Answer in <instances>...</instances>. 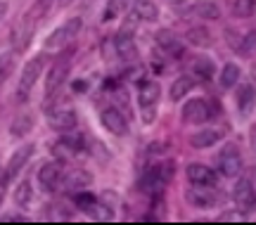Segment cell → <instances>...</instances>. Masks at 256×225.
Masks as SVG:
<instances>
[{
  "label": "cell",
  "mask_w": 256,
  "mask_h": 225,
  "mask_svg": "<svg viewBox=\"0 0 256 225\" xmlns=\"http://www.w3.org/2000/svg\"><path fill=\"white\" fill-rule=\"evenodd\" d=\"M81 26H83L81 17L66 19L62 26L55 28V31L46 38V48H48V50H60V48H64V45H69L72 40H76V36H78Z\"/></svg>",
  "instance_id": "cell-1"
},
{
  "label": "cell",
  "mask_w": 256,
  "mask_h": 225,
  "mask_svg": "<svg viewBox=\"0 0 256 225\" xmlns=\"http://www.w3.org/2000/svg\"><path fill=\"white\" fill-rule=\"evenodd\" d=\"M40 72H43V62L34 57V60H28L24 64V69H22V76H19V86H17V98L22 102H26L28 100V92L34 90V86L38 83L40 78Z\"/></svg>",
  "instance_id": "cell-2"
},
{
  "label": "cell",
  "mask_w": 256,
  "mask_h": 225,
  "mask_svg": "<svg viewBox=\"0 0 256 225\" xmlns=\"http://www.w3.org/2000/svg\"><path fill=\"white\" fill-rule=\"evenodd\" d=\"M216 166L226 178H238L242 173V156H240L238 144H226L220 154L216 156Z\"/></svg>",
  "instance_id": "cell-3"
},
{
  "label": "cell",
  "mask_w": 256,
  "mask_h": 225,
  "mask_svg": "<svg viewBox=\"0 0 256 225\" xmlns=\"http://www.w3.org/2000/svg\"><path fill=\"white\" fill-rule=\"evenodd\" d=\"M34 34H36V17L28 12L26 17L22 19L19 24H14V28H12V48L17 52H24L31 45V40H34Z\"/></svg>",
  "instance_id": "cell-4"
},
{
  "label": "cell",
  "mask_w": 256,
  "mask_h": 225,
  "mask_svg": "<svg viewBox=\"0 0 256 225\" xmlns=\"http://www.w3.org/2000/svg\"><path fill=\"white\" fill-rule=\"evenodd\" d=\"M232 199H235V206L240 214H249L256 206V190L252 185L249 178H240L232 188Z\"/></svg>",
  "instance_id": "cell-5"
},
{
  "label": "cell",
  "mask_w": 256,
  "mask_h": 225,
  "mask_svg": "<svg viewBox=\"0 0 256 225\" xmlns=\"http://www.w3.org/2000/svg\"><path fill=\"white\" fill-rule=\"evenodd\" d=\"M64 173H62V164L60 162H46L40 166V171H38V182H40V188L46 190V192H52V190L62 182Z\"/></svg>",
  "instance_id": "cell-6"
},
{
  "label": "cell",
  "mask_w": 256,
  "mask_h": 225,
  "mask_svg": "<svg viewBox=\"0 0 256 225\" xmlns=\"http://www.w3.org/2000/svg\"><path fill=\"white\" fill-rule=\"evenodd\" d=\"M211 118V107L204 100H190L183 104V121L185 124H204Z\"/></svg>",
  "instance_id": "cell-7"
},
{
  "label": "cell",
  "mask_w": 256,
  "mask_h": 225,
  "mask_svg": "<svg viewBox=\"0 0 256 225\" xmlns=\"http://www.w3.org/2000/svg\"><path fill=\"white\" fill-rule=\"evenodd\" d=\"M100 121H102V126L107 128L110 133H114V135H128L126 116H124L116 107H107V109H104V112L100 114Z\"/></svg>",
  "instance_id": "cell-8"
},
{
  "label": "cell",
  "mask_w": 256,
  "mask_h": 225,
  "mask_svg": "<svg viewBox=\"0 0 256 225\" xmlns=\"http://www.w3.org/2000/svg\"><path fill=\"white\" fill-rule=\"evenodd\" d=\"M188 202L192 206L209 208L218 202V194H216V190H211V185H194V190L188 192Z\"/></svg>",
  "instance_id": "cell-9"
},
{
  "label": "cell",
  "mask_w": 256,
  "mask_h": 225,
  "mask_svg": "<svg viewBox=\"0 0 256 225\" xmlns=\"http://www.w3.org/2000/svg\"><path fill=\"white\" fill-rule=\"evenodd\" d=\"M114 50L121 60H136V43H133V31L130 28H121L116 38H114Z\"/></svg>",
  "instance_id": "cell-10"
},
{
  "label": "cell",
  "mask_w": 256,
  "mask_h": 225,
  "mask_svg": "<svg viewBox=\"0 0 256 225\" xmlns=\"http://www.w3.org/2000/svg\"><path fill=\"white\" fill-rule=\"evenodd\" d=\"M185 176L190 180L192 185H216V173L211 171L209 166H204V164H190L188 168H185Z\"/></svg>",
  "instance_id": "cell-11"
},
{
  "label": "cell",
  "mask_w": 256,
  "mask_h": 225,
  "mask_svg": "<svg viewBox=\"0 0 256 225\" xmlns=\"http://www.w3.org/2000/svg\"><path fill=\"white\" fill-rule=\"evenodd\" d=\"M69 76V60H62L57 62L50 72H48V78H46V95L50 98L55 90H60V86L64 83V78Z\"/></svg>",
  "instance_id": "cell-12"
},
{
  "label": "cell",
  "mask_w": 256,
  "mask_h": 225,
  "mask_svg": "<svg viewBox=\"0 0 256 225\" xmlns=\"http://www.w3.org/2000/svg\"><path fill=\"white\" fill-rule=\"evenodd\" d=\"M34 152H36V147H34V144L28 142V144H22V147H19L17 152H14L12 156H10L8 168H5L10 178H14V176H19V171H22V168L26 166V162L31 159V154H34Z\"/></svg>",
  "instance_id": "cell-13"
},
{
  "label": "cell",
  "mask_w": 256,
  "mask_h": 225,
  "mask_svg": "<svg viewBox=\"0 0 256 225\" xmlns=\"http://www.w3.org/2000/svg\"><path fill=\"white\" fill-rule=\"evenodd\" d=\"M76 121H78V116L74 109H55L48 116V124L55 130H72V128H76Z\"/></svg>",
  "instance_id": "cell-14"
},
{
  "label": "cell",
  "mask_w": 256,
  "mask_h": 225,
  "mask_svg": "<svg viewBox=\"0 0 256 225\" xmlns=\"http://www.w3.org/2000/svg\"><path fill=\"white\" fill-rule=\"evenodd\" d=\"M166 180L164 176H162V171H159V166H152L150 171L142 173V178H140V190L142 192H147V194H159L162 190H164Z\"/></svg>",
  "instance_id": "cell-15"
},
{
  "label": "cell",
  "mask_w": 256,
  "mask_h": 225,
  "mask_svg": "<svg viewBox=\"0 0 256 225\" xmlns=\"http://www.w3.org/2000/svg\"><path fill=\"white\" fill-rule=\"evenodd\" d=\"M62 182H64V190H66V192H78V190L90 188L92 176H90L88 171H83V168H78V171L66 173V176L62 178Z\"/></svg>",
  "instance_id": "cell-16"
},
{
  "label": "cell",
  "mask_w": 256,
  "mask_h": 225,
  "mask_svg": "<svg viewBox=\"0 0 256 225\" xmlns=\"http://www.w3.org/2000/svg\"><path fill=\"white\" fill-rule=\"evenodd\" d=\"M238 109L242 116H249L252 114V109L256 107V88L254 86H249V83H244V86H240L238 88Z\"/></svg>",
  "instance_id": "cell-17"
},
{
  "label": "cell",
  "mask_w": 256,
  "mask_h": 225,
  "mask_svg": "<svg viewBox=\"0 0 256 225\" xmlns=\"http://www.w3.org/2000/svg\"><path fill=\"white\" fill-rule=\"evenodd\" d=\"M220 138H223L220 130H216V128H204V130H197L194 135H190V144L194 150H206V147H214Z\"/></svg>",
  "instance_id": "cell-18"
},
{
  "label": "cell",
  "mask_w": 256,
  "mask_h": 225,
  "mask_svg": "<svg viewBox=\"0 0 256 225\" xmlns=\"http://www.w3.org/2000/svg\"><path fill=\"white\" fill-rule=\"evenodd\" d=\"M162 95V88L156 81H142L140 83V90H138V102L140 107H152L156 104V100Z\"/></svg>",
  "instance_id": "cell-19"
},
{
  "label": "cell",
  "mask_w": 256,
  "mask_h": 225,
  "mask_svg": "<svg viewBox=\"0 0 256 225\" xmlns=\"http://www.w3.org/2000/svg\"><path fill=\"white\" fill-rule=\"evenodd\" d=\"M156 45L166 50V52H174V54H180V40L176 36L171 28H162V31H156Z\"/></svg>",
  "instance_id": "cell-20"
},
{
  "label": "cell",
  "mask_w": 256,
  "mask_h": 225,
  "mask_svg": "<svg viewBox=\"0 0 256 225\" xmlns=\"http://www.w3.org/2000/svg\"><path fill=\"white\" fill-rule=\"evenodd\" d=\"M133 12L142 22H156L159 19V8L152 0H133Z\"/></svg>",
  "instance_id": "cell-21"
},
{
  "label": "cell",
  "mask_w": 256,
  "mask_h": 225,
  "mask_svg": "<svg viewBox=\"0 0 256 225\" xmlns=\"http://www.w3.org/2000/svg\"><path fill=\"white\" fill-rule=\"evenodd\" d=\"M185 40H188L190 45H194V48H209V45L214 43V38H211L209 28H204V26H192V28H188Z\"/></svg>",
  "instance_id": "cell-22"
},
{
  "label": "cell",
  "mask_w": 256,
  "mask_h": 225,
  "mask_svg": "<svg viewBox=\"0 0 256 225\" xmlns=\"http://www.w3.org/2000/svg\"><path fill=\"white\" fill-rule=\"evenodd\" d=\"M192 12L200 19H218L220 17V8L214 2V0H197Z\"/></svg>",
  "instance_id": "cell-23"
},
{
  "label": "cell",
  "mask_w": 256,
  "mask_h": 225,
  "mask_svg": "<svg viewBox=\"0 0 256 225\" xmlns=\"http://www.w3.org/2000/svg\"><path fill=\"white\" fill-rule=\"evenodd\" d=\"M192 88H194V81H192L190 76H180V78H176V81L171 83L168 95H171V100H174V102H180V100H183Z\"/></svg>",
  "instance_id": "cell-24"
},
{
  "label": "cell",
  "mask_w": 256,
  "mask_h": 225,
  "mask_svg": "<svg viewBox=\"0 0 256 225\" xmlns=\"http://www.w3.org/2000/svg\"><path fill=\"white\" fill-rule=\"evenodd\" d=\"M34 116L31 114H19L12 124H10V135H14V138H22V135H28L31 133V128H34Z\"/></svg>",
  "instance_id": "cell-25"
},
{
  "label": "cell",
  "mask_w": 256,
  "mask_h": 225,
  "mask_svg": "<svg viewBox=\"0 0 256 225\" xmlns=\"http://www.w3.org/2000/svg\"><path fill=\"white\" fill-rule=\"evenodd\" d=\"M240 76H242V72H240V66L238 64H226L223 66V72H220V86L223 88H235L240 81Z\"/></svg>",
  "instance_id": "cell-26"
},
{
  "label": "cell",
  "mask_w": 256,
  "mask_h": 225,
  "mask_svg": "<svg viewBox=\"0 0 256 225\" xmlns=\"http://www.w3.org/2000/svg\"><path fill=\"white\" fill-rule=\"evenodd\" d=\"M192 69H194V74H197L200 78H214L216 64H214V60H209V57H197Z\"/></svg>",
  "instance_id": "cell-27"
},
{
  "label": "cell",
  "mask_w": 256,
  "mask_h": 225,
  "mask_svg": "<svg viewBox=\"0 0 256 225\" xmlns=\"http://www.w3.org/2000/svg\"><path fill=\"white\" fill-rule=\"evenodd\" d=\"M31 199H34V192H31V182L28 180H22L14 190V202H17V206L26 208L31 204Z\"/></svg>",
  "instance_id": "cell-28"
},
{
  "label": "cell",
  "mask_w": 256,
  "mask_h": 225,
  "mask_svg": "<svg viewBox=\"0 0 256 225\" xmlns=\"http://www.w3.org/2000/svg\"><path fill=\"white\" fill-rule=\"evenodd\" d=\"M254 10H256L254 0H235V2H232V14H235V17H242V19L252 17Z\"/></svg>",
  "instance_id": "cell-29"
},
{
  "label": "cell",
  "mask_w": 256,
  "mask_h": 225,
  "mask_svg": "<svg viewBox=\"0 0 256 225\" xmlns=\"http://www.w3.org/2000/svg\"><path fill=\"white\" fill-rule=\"evenodd\" d=\"M95 202H98L95 194H92V192H83V190H78V192H76V197H74V204L81 208V211H86V214L95 206Z\"/></svg>",
  "instance_id": "cell-30"
},
{
  "label": "cell",
  "mask_w": 256,
  "mask_h": 225,
  "mask_svg": "<svg viewBox=\"0 0 256 225\" xmlns=\"http://www.w3.org/2000/svg\"><path fill=\"white\" fill-rule=\"evenodd\" d=\"M240 52L244 54V57H252V54H256V31H249L247 36L240 40Z\"/></svg>",
  "instance_id": "cell-31"
},
{
  "label": "cell",
  "mask_w": 256,
  "mask_h": 225,
  "mask_svg": "<svg viewBox=\"0 0 256 225\" xmlns=\"http://www.w3.org/2000/svg\"><path fill=\"white\" fill-rule=\"evenodd\" d=\"M12 57H14L12 52L0 54V81H5L10 74H12V69H14V60H12Z\"/></svg>",
  "instance_id": "cell-32"
},
{
  "label": "cell",
  "mask_w": 256,
  "mask_h": 225,
  "mask_svg": "<svg viewBox=\"0 0 256 225\" xmlns=\"http://www.w3.org/2000/svg\"><path fill=\"white\" fill-rule=\"evenodd\" d=\"M62 142L76 154V152H81L83 150V135L81 133H69V135H64L62 138Z\"/></svg>",
  "instance_id": "cell-33"
},
{
  "label": "cell",
  "mask_w": 256,
  "mask_h": 225,
  "mask_svg": "<svg viewBox=\"0 0 256 225\" xmlns=\"http://www.w3.org/2000/svg\"><path fill=\"white\" fill-rule=\"evenodd\" d=\"M128 8V0H110V10H107V14H104V19L114 17V14H119L121 10Z\"/></svg>",
  "instance_id": "cell-34"
},
{
  "label": "cell",
  "mask_w": 256,
  "mask_h": 225,
  "mask_svg": "<svg viewBox=\"0 0 256 225\" xmlns=\"http://www.w3.org/2000/svg\"><path fill=\"white\" fill-rule=\"evenodd\" d=\"M140 112H142V124H154L156 118V104H152V107H140Z\"/></svg>",
  "instance_id": "cell-35"
},
{
  "label": "cell",
  "mask_w": 256,
  "mask_h": 225,
  "mask_svg": "<svg viewBox=\"0 0 256 225\" xmlns=\"http://www.w3.org/2000/svg\"><path fill=\"white\" fill-rule=\"evenodd\" d=\"M8 182H10L8 171H0V204L5 202V194H8Z\"/></svg>",
  "instance_id": "cell-36"
},
{
  "label": "cell",
  "mask_w": 256,
  "mask_h": 225,
  "mask_svg": "<svg viewBox=\"0 0 256 225\" xmlns=\"http://www.w3.org/2000/svg\"><path fill=\"white\" fill-rule=\"evenodd\" d=\"M72 90L74 92H86V90H88V81H74Z\"/></svg>",
  "instance_id": "cell-37"
},
{
  "label": "cell",
  "mask_w": 256,
  "mask_h": 225,
  "mask_svg": "<svg viewBox=\"0 0 256 225\" xmlns=\"http://www.w3.org/2000/svg\"><path fill=\"white\" fill-rule=\"evenodd\" d=\"M171 5H176V8H180V5H185V0H171Z\"/></svg>",
  "instance_id": "cell-38"
}]
</instances>
